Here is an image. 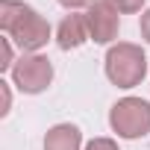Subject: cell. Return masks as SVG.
I'll list each match as a JSON object with an SVG mask.
<instances>
[{
	"label": "cell",
	"mask_w": 150,
	"mask_h": 150,
	"mask_svg": "<svg viewBox=\"0 0 150 150\" xmlns=\"http://www.w3.org/2000/svg\"><path fill=\"white\" fill-rule=\"evenodd\" d=\"M0 30L24 53H38L50 41V24L21 0H0Z\"/></svg>",
	"instance_id": "obj_1"
},
{
	"label": "cell",
	"mask_w": 150,
	"mask_h": 150,
	"mask_svg": "<svg viewBox=\"0 0 150 150\" xmlns=\"http://www.w3.org/2000/svg\"><path fill=\"white\" fill-rule=\"evenodd\" d=\"M103 68H106V77H109L112 86H118V88H135L147 77V56H144V50L138 44L118 41V44L109 47V53L103 59Z\"/></svg>",
	"instance_id": "obj_2"
},
{
	"label": "cell",
	"mask_w": 150,
	"mask_h": 150,
	"mask_svg": "<svg viewBox=\"0 0 150 150\" xmlns=\"http://www.w3.org/2000/svg\"><path fill=\"white\" fill-rule=\"evenodd\" d=\"M109 127L121 138H144L150 132V103L141 97H121L109 109Z\"/></svg>",
	"instance_id": "obj_3"
},
{
	"label": "cell",
	"mask_w": 150,
	"mask_h": 150,
	"mask_svg": "<svg viewBox=\"0 0 150 150\" xmlns=\"http://www.w3.org/2000/svg\"><path fill=\"white\" fill-rule=\"evenodd\" d=\"M12 83L24 94H41L53 83V62L41 53H24L12 68Z\"/></svg>",
	"instance_id": "obj_4"
},
{
	"label": "cell",
	"mask_w": 150,
	"mask_h": 150,
	"mask_svg": "<svg viewBox=\"0 0 150 150\" xmlns=\"http://www.w3.org/2000/svg\"><path fill=\"white\" fill-rule=\"evenodd\" d=\"M86 24H88V35L94 44H112L121 30V12L112 9L106 0H97L86 12Z\"/></svg>",
	"instance_id": "obj_5"
},
{
	"label": "cell",
	"mask_w": 150,
	"mask_h": 150,
	"mask_svg": "<svg viewBox=\"0 0 150 150\" xmlns=\"http://www.w3.org/2000/svg\"><path fill=\"white\" fill-rule=\"evenodd\" d=\"M86 41H91L86 15L71 12V15H65V18L59 21V27H56V44H59L62 50H77V47H83Z\"/></svg>",
	"instance_id": "obj_6"
},
{
	"label": "cell",
	"mask_w": 150,
	"mask_h": 150,
	"mask_svg": "<svg viewBox=\"0 0 150 150\" xmlns=\"http://www.w3.org/2000/svg\"><path fill=\"white\" fill-rule=\"evenodd\" d=\"M44 150H83V132L74 124H56L44 135Z\"/></svg>",
	"instance_id": "obj_7"
},
{
	"label": "cell",
	"mask_w": 150,
	"mask_h": 150,
	"mask_svg": "<svg viewBox=\"0 0 150 150\" xmlns=\"http://www.w3.org/2000/svg\"><path fill=\"white\" fill-rule=\"evenodd\" d=\"M112 9H118L121 15H132V12H141L144 0H106Z\"/></svg>",
	"instance_id": "obj_8"
},
{
	"label": "cell",
	"mask_w": 150,
	"mask_h": 150,
	"mask_svg": "<svg viewBox=\"0 0 150 150\" xmlns=\"http://www.w3.org/2000/svg\"><path fill=\"white\" fill-rule=\"evenodd\" d=\"M3 47V62H0V71H12L15 68V56H12V38H3L0 41Z\"/></svg>",
	"instance_id": "obj_9"
},
{
	"label": "cell",
	"mask_w": 150,
	"mask_h": 150,
	"mask_svg": "<svg viewBox=\"0 0 150 150\" xmlns=\"http://www.w3.org/2000/svg\"><path fill=\"white\" fill-rule=\"evenodd\" d=\"M86 150H121V147H118V141H112V138H91V141L86 144Z\"/></svg>",
	"instance_id": "obj_10"
},
{
	"label": "cell",
	"mask_w": 150,
	"mask_h": 150,
	"mask_svg": "<svg viewBox=\"0 0 150 150\" xmlns=\"http://www.w3.org/2000/svg\"><path fill=\"white\" fill-rule=\"evenodd\" d=\"M138 30H141V38L150 44V9L141 12V18H138Z\"/></svg>",
	"instance_id": "obj_11"
},
{
	"label": "cell",
	"mask_w": 150,
	"mask_h": 150,
	"mask_svg": "<svg viewBox=\"0 0 150 150\" xmlns=\"http://www.w3.org/2000/svg\"><path fill=\"white\" fill-rule=\"evenodd\" d=\"M59 6H65V9H88V6H94L97 0H56Z\"/></svg>",
	"instance_id": "obj_12"
},
{
	"label": "cell",
	"mask_w": 150,
	"mask_h": 150,
	"mask_svg": "<svg viewBox=\"0 0 150 150\" xmlns=\"http://www.w3.org/2000/svg\"><path fill=\"white\" fill-rule=\"evenodd\" d=\"M0 86H3V109H0V115H6L9 106H12V97H9V86L6 83H0Z\"/></svg>",
	"instance_id": "obj_13"
}]
</instances>
